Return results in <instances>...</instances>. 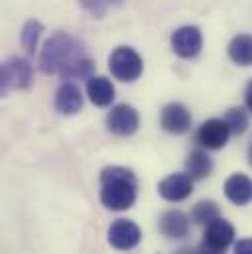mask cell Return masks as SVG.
Listing matches in <instances>:
<instances>
[{"label": "cell", "instance_id": "2", "mask_svg": "<svg viewBox=\"0 0 252 254\" xmlns=\"http://www.w3.org/2000/svg\"><path fill=\"white\" fill-rule=\"evenodd\" d=\"M101 201L111 211H125L130 209L136 201L138 184L130 170L121 166L105 168L101 174Z\"/></svg>", "mask_w": 252, "mask_h": 254}, {"label": "cell", "instance_id": "1", "mask_svg": "<svg viewBox=\"0 0 252 254\" xmlns=\"http://www.w3.org/2000/svg\"><path fill=\"white\" fill-rule=\"evenodd\" d=\"M40 69L48 75L60 73L63 79H91L93 62L83 54V46L75 38L56 34L40 54Z\"/></svg>", "mask_w": 252, "mask_h": 254}, {"label": "cell", "instance_id": "24", "mask_svg": "<svg viewBox=\"0 0 252 254\" xmlns=\"http://www.w3.org/2000/svg\"><path fill=\"white\" fill-rule=\"evenodd\" d=\"M249 160H251V164H252V144H251V150H249Z\"/></svg>", "mask_w": 252, "mask_h": 254}, {"label": "cell", "instance_id": "16", "mask_svg": "<svg viewBox=\"0 0 252 254\" xmlns=\"http://www.w3.org/2000/svg\"><path fill=\"white\" fill-rule=\"evenodd\" d=\"M229 58L237 65H252V36L241 34L229 44Z\"/></svg>", "mask_w": 252, "mask_h": 254}, {"label": "cell", "instance_id": "4", "mask_svg": "<svg viewBox=\"0 0 252 254\" xmlns=\"http://www.w3.org/2000/svg\"><path fill=\"white\" fill-rule=\"evenodd\" d=\"M109 69L119 81H136L142 75V58L132 48H117L109 58Z\"/></svg>", "mask_w": 252, "mask_h": 254}, {"label": "cell", "instance_id": "12", "mask_svg": "<svg viewBox=\"0 0 252 254\" xmlns=\"http://www.w3.org/2000/svg\"><path fill=\"white\" fill-rule=\"evenodd\" d=\"M225 195L235 205H247L252 201V180L245 174H233L225 182Z\"/></svg>", "mask_w": 252, "mask_h": 254}, {"label": "cell", "instance_id": "20", "mask_svg": "<svg viewBox=\"0 0 252 254\" xmlns=\"http://www.w3.org/2000/svg\"><path fill=\"white\" fill-rule=\"evenodd\" d=\"M225 123L231 128V134H243L249 127V117L243 109H231L225 117Z\"/></svg>", "mask_w": 252, "mask_h": 254}, {"label": "cell", "instance_id": "11", "mask_svg": "<svg viewBox=\"0 0 252 254\" xmlns=\"http://www.w3.org/2000/svg\"><path fill=\"white\" fill-rule=\"evenodd\" d=\"M162 128L170 134H184L191 127V115L189 111L180 105V103H172L162 111Z\"/></svg>", "mask_w": 252, "mask_h": 254}, {"label": "cell", "instance_id": "23", "mask_svg": "<svg viewBox=\"0 0 252 254\" xmlns=\"http://www.w3.org/2000/svg\"><path fill=\"white\" fill-rule=\"evenodd\" d=\"M245 103H247L249 111L252 113V81L247 85V91H245Z\"/></svg>", "mask_w": 252, "mask_h": 254}, {"label": "cell", "instance_id": "21", "mask_svg": "<svg viewBox=\"0 0 252 254\" xmlns=\"http://www.w3.org/2000/svg\"><path fill=\"white\" fill-rule=\"evenodd\" d=\"M111 2H113V0H81V4H83L93 16H97V18H101V16L107 12V8H109Z\"/></svg>", "mask_w": 252, "mask_h": 254}, {"label": "cell", "instance_id": "3", "mask_svg": "<svg viewBox=\"0 0 252 254\" xmlns=\"http://www.w3.org/2000/svg\"><path fill=\"white\" fill-rule=\"evenodd\" d=\"M233 241H235L233 225L219 217L207 225L203 243H201L197 254H225V251L231 247Z\"/></svg>", "mask_w": 252, "mask_h": 254}, {"label": "cell", "instance_id": "5", "mask_svg": "<svg viewBox=\"0 0 252 254\" xmlns=\"http://www.w3.org/2000/svg\"><path fill=\"white\" fill-rule=\"evenodd\" d=\"M0 87L2 93L6 95L10 89H26L34 81V71L32 65L22 58H12L2 64V73H0Z\"/></svg>", "mask_w": 252, "mask_h": 254}, {"label": "cell", "instance_id": "18", "mask_svg": "<svg viewBox=\"0 0 252 254\" xmlns=\"http://www.w3.org/2000/svg\"><path fill=\"white\" fill-rule=\"evenodd\" d=\"M191 219L197 223V225H209L213 223L215 219H219V207L217 203L213 201H201L193 207L191 211Z\"/></svg>", "mask_w": 252, "mask_h": 254}, {"label": "cell", "instance_id": "17", "mask_svg": "<svg viewBox=\"0 0 252 254\" xmlns=\"http://www.w3.org/2000/svg\"><path fill=\"white\" fill-rule=\"evenodd\" d=\"M186 170H188V174L193 180H203V178H207L211 174L213 162L203 150H195V152L189 154L188 160H186Z\"/></svg>", "mask_w": 252, "mask_h": 254}, {"label": "cell", "instance_id": "6", "mask_svg": "<svg viewBox=\"0 0 252 254\" xmlns=\"http://www.w3.org/2000/svg\"><path fill=\"white\" fill-rule=\"evenodd\" d=\"M140 239L142 233L138 225L128 219H119L109 227V243L119 251H132L134 247H138Z\"/></svg>", "mask_w": 252, "mask_h": 254}, {"label": "cell", "instance_id": "10", "mask_svg": "<svg viewBox=\"0 0 252 254\" xmlns=\"http://www.w3.org/2000/svg\"><path fill=\"white\" fill-rule=\"evenodd\" d=\"M193 190V178L186 174H172L168 176L166 180L160 182V195L166 199V201H184L186 197L191 195Z\"/></svg>", "mask_w": 252, "mask_h": 254}, {"label": "cell", "instance_id": "8", "mask_svg": "<svg viewBox=\"0 0 252 254\" xmlns=\"http://www.w3.org/2000/svg\"><path fill=\"white\" fill-rule=\"evenodd\" d=\"M201 46H203V38L195 26H184L172 34V48L184 60L195 58L201 52Z\"/></svg>", "mask_w": 252, "mask_h": 254}, {"label": "cell", "instance_id": "15", "mask_svg": "<svg viewBox=\"0 0 252 254\" xmlns=\"http://www.w3.org/2000/svg\"><path fill=\"white\" fill-rule=\"evenodd\" d=\"M87 95L93 105L109 107L115 101V87L107 77H91L87 81Z\"/></svg>", "mask_w": 252, "mask_h": 254}, {"label": "cell", "instance_id": "22", "mask_svg": "<svg viewBox=\"0 0 252 254\" xmlns=\"http://www.w3.org/2000/svg\"><path fill=\"white\" fill-rule=\"evenodd\" d=\"M235 254H252V239H243L237 243Z\"/></svg>", "mask_w": 252, "mask_h": 254}, {"label": "cell", "instance_id": "13", "mask_svg": "<svg viewBox=\"0 0 252 254\" xmlns=\"http://www.w3.org/2000/svg\"><path fill=\"white\" fill-rule=\"evenodd\" d=\"M160 231L168 239H184L189 233V219L178 209L166 211L160 219Z\"/></svg>", "mask_w": 252, "mask_h": 254}, {"label": "cell", "instance_id": "14", "mask_svg": "<svg viewBox=\"0 0 252 254\" xmlns=\"http://www.w3.org/2000/svg\"><path fill=\"white\" fill-rule=\"evenodd\" d=\"M56 109L62 115H77L83 109V95L77 85L63 83L56 95Z\"/></svg>", "mask_w": 252, "mask_h": 254}, {"label": "cell", "instance_id": "19", "mask_svg": "<svg viewBox=\"0 0 252 254\" xmlns=\"http://www.w3.org/2000/svg\"><path fill=\"white\" fill-rule=\"evenodd\" d=\"M44 32V26L38 22V20H28L24 30H22V46L28 54H32L36 50V44H38V38L40 34Z\"/></svg>", "mask_w": 252, "mask_h": 254}, {"label": "cell", "instance_id": "7", "mask_svg": "<svg viewBox=\"0 0 252 254\" xmlns=\"http://www.w3.org/2000/svg\"><path fill=\"white\" fill-rule=\"evenodd\" d=\"M229 136H231V128L225 121L219 119L205 121L197 130V142L207 150H221L229 142Z\"/></svg>", "mask_w": 252, "mask_h": 254}, {"label": "cell", "instance_id": "9", "mask_svg": "<svg viewBox=\"0 0 252 254\" xmlns=\"http://www.w3.org/2000/svg\"><path fill=\"white\" fill-rule=\"evenodd\" d=\"M138 113L128 107V105H117L109 117H107V125H109V130L119 134V136H130L138 130Z\"/></svg>", "mask_w": 252, "mask_h": 254}]
</instances>
